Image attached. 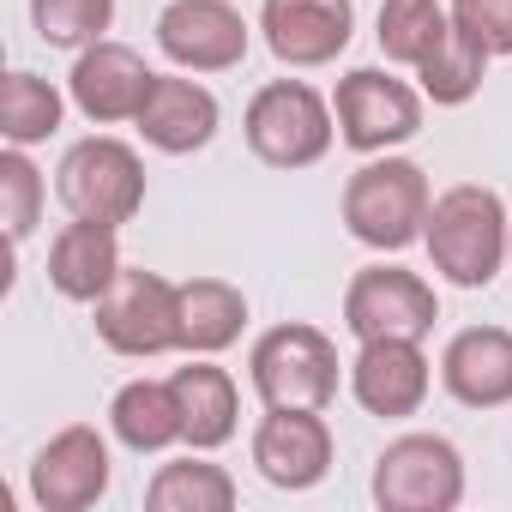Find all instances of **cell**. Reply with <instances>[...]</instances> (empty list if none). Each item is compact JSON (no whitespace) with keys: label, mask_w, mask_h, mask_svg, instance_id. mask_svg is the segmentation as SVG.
<instances>
[{"label":"cell","mask_w":512,"mask_h":512,"mask_svg":"<svg viewBox=\"0 0 512 512\" xmlns=\"http://www.w3.org/2000/svg\"><path fill=\"white\" fill-rule=\"evenodd\" d=\"M428 386H434V368H428V356H422L416 338H374V344H362L356 362H350V392H356V404H362L368 416H386V422L416 416V410L428 404Z\"/></svg>","instance_id":"15"},{"label":"cell","mask_w":512,"mask_h":512,"mask_svg":"<svg viewBox=\"0 0 512 512\" xmlns=\"http://www.w3.org/2000/svg\"><path fill=\"white\" fill-rule=\"evenodd\" d=\"M332 115H338V139L350 151L380 157V151L422 133V91H410L404 79H392L380 67H356V73L338 79Z\"/></svg>","instance_id":"8"},{"label":"cell","mask_w":512,"mask_h":512,"mask_svg":"<svg viewBox=\"0 0 512 512\" xmlns=\"http://www.w3.org/2000/svg\"><path fill=\"white\" fill-rule=\"evenodd\" d=\"M115 278H121V241H115V223L73 217V223L55 235V247H49V284H55V296L97 308V302L109 296Z\"/></svg>","instance_id":"18"},{"label":"cell","mask_w":512,"mask_h":512,"mask_svg":"<svg viewBox=\"0 0 512 512\" xmlns=\"http://www.w3.org/2000/svg\"><path fill=\"white\" fill-rule=\"evenodd\" d=\"M247 19L229 0H169L157 13V49L181 73H229L247 61Z\"/></svg>","instance_id":"10"},{"label":"cell","mask_w":512,"mask_h":512,"mask_svg":"<svg viewBox=\"0 0 512 512\" xmlns=\"http://www.w3.org/2000/svg\"><path fill=\"white\" fill-rule=\"evenodd\" d=\"M109 428L127 452H169L181 440V404L169 380H127L109 404Z\"/></svg>","instance_id":"21"},{"label":"cell","mask_w":512,"mask_h":512,"mask_svg":"<svg viewBox=\"0 0 512 512\" xmlns=\"http://www.w3.org/2000/svg\"><path fill=\"white\" fill-rule=\"evenodd\" d=\"M253 392L266 398V410H326L338 398V344L320 326H272L247 356Z\"/></svg>","instance_id":"4"},{"label":"cell","mask_w":512,"mask_h":512,"mask_svg":"<svg viewBox=\"0 0 512 512\" xmlns=\"http://www.w3.org/2000/svg\"><path fill=\"white\" fill-rule=\"evenodd\" d=\"M97 338L115 356H169L181 350V320H175V284L145 266H121L109 296L97 302Z\"/></svg>","instance_id":"7"},{"label":"cell","mask_w":512,"mask_h":512,"mask_svg":"<svg viewBox=\"0 0 512 512\" xmlns=\"http://www.w3.org/2000/svg\"><path fill=\"white\" fill-rule=\"evenodd\" d=\"M169 386H175V404H181V440H187L193 452H217V446H229V440H235L241 392H235V380H229L211 356H199V362L175 368V374H169Z\"/></svg>","instance_id":"19"},{"label":"cell","mask_w":512,"mask_h":512,"mask_svg":"<svg viewBox=\"0 0 512 512\" xmlns=\"http://www.w3.org/2000/svg\"><path fill=\"white\" fill-rule=\"evenodd\" d=\"M55 199L67 205V217H91V223H133L145 205V163L133 145L91 133L79 145H67L61 169H55Z\"/></svg>","instance_id":"5"},{"label":"cell","mask_w":512,"mask_h":512,"mask_svg":"<svg viewBox=\"0 0 512 512\" xmlns=\"http://www.w3.org/2000/svg\"><path fill=\"white\" fill-rule=\"evenodd\" d=\"M151 85H157V73L145 67V55L127 49V43H109V37L91 43V49H79L73 73H67V97H73V109H79L85 121H97V127L139 121Z\"/></svg>","instance_id":"11"},{"label":"cell","mask_w":512,"mask_h":512,"mask_svg":"<svg viewBox=\"0 0 512 512\" xmlns=\"http://www.w3.org/2000/svg\"><path fill=\"white\" fill-rule=\"evenodd\" d=\"M43 199H49L43 169L25 157V145H7V151H0V217H7L13 247L31 241V229H37V217H43Z\"/></svg>","instance_id":"27"},{"label":"cell","mask_w":512,"mask_h":512,"mask_svg":"<svg viewBox=\"0 0 512 512\" xmlns=\"http://www.w3.org/2000/svg\"><path fill=\"white\" fill-rule=\"evenodd\" d=\"M452 25L488 55H512V0H452Z\"/></svg>","instance_id":"28"},{"label":"cell","mask_w":512,"mask_h":512,"mask_svg":"<svg viewBox=\"0 0 512 512\" xmlns=\"http://www.w3.org/2000/svg\"><path fill=\"white\" fill-rule=\"evenodd\" d=\"M506 266H512V253H506Z\"/></svg>","instance_id":"29"},{"label":"cell","mask_w":512,"mask_h":512,"mask_svg":"<svg viewBox=\"0 0 512 512\" xmlns=\"http://www.w3.org/2000/svg\"><path fill=\"white\" fill-rule=\"evenodd\" d=\"M488 49L482 43H470L458 25L440 37V49L416 67V79H422V97L428 103H440V109H458V103H470L476 91H482V79H488Z\"/></svg>","instance_id":"24"},{"label":"cell","mask_w":512,"mask_h":512,"mask_svg":"<svg viewBox=\"0 0 512 512\" xmlns=\"http://www.w3.org/2000/svg\"><path fill=\"white\" fill-rule=\"evenodd\" d=\"M428 211H434V193H428L422 163H410V157L380 151L344 181V229L374 253H398V247L422 241Z\"/></svg>","instance_id":"2"},{"label":"cell","mask_w":512,"mask_h":512,"mask_svg":"<svg viewBox=\"0 0 512 512\" xmlns=\"http://www.w3.org/2000/svg\"><path fill=\"white\" fill-rule=\"evenodd\" d=\"M422 247L446 284L458 290H488L512 253V217H506V199L494 187H476V181H458L434 199L428 211V229H422Z\"/></svg>","instance_id":"1"},{"label":"cell","mask_w":512,"mask_h":512,"mask_svg":"<svg viewBox=\"0 0 512 512\" xmlns=\"http://www.w3.org/2000/svg\"><path fill=\"white\" fill-rule=\"evenodd\" d=\"M217 121H223V109H217V97H211L199 79L157 73V85H151V97H145V109H139L133 127L145 133L151 151H163V157H193V151H205V145L217 139Z\"/></svg>","instance_id":"16"},{"label":"cell","mask_w":512,"mask_h":512,"mask_svg":"<svg viewBox=\"0 0 512 512\" xmlns=\"http://www.w3.org/2000/svg\"><path fill=\"white\" fill-rule=\"evenodd\" d=\"M440 320V302H434V284L422 272H404V266H362L344 290V326L356 344H374V338H428Z\"/></svg>","instance_id":"9"},{"label":"cell","mask_w":512,"mask_h":512,"mask_svg":"<svg viewBox=\"0 0 512 512\" xmlns=\"http://www.w3.org/2000/svg\"><path fill=\"white\" fill-rule=\"evenodd\" d=\"M440 386L464 410L512 404V332L506 326H464L440 356Z\"/></svg>","instance_id":"17"},{"label":"cell","mask_w":512,"mask_h":512,"mask_svg":"<svg viewBox=\"0 0 512 512\" xmlns=\"http://www.w3.org/2000/svg\"><path fill=\"white\" fill-rule=\"evenodd\" d=\"M31 25L49 49H91L115 25V0H31Z\"/></svg>","instance_id":"26"},{"label":"cell","mask_w":512,"mask_h":512,"mask_svg":"<svg viewBox=\"0 0 512 512\" xmlns=\"http://www.w3.org/2000/svg\"><path fill=\"white\" fill-rule=\"evenodd\" d=\"M61 115H67V103L49 79L7 73V85H0V133H7V145H43L61 127Z\"/></svg>","instance_id":"25"},{"label":"cell","mask_w":512,"mask_h":512,"mask_svg":"<svg viewBox=\"0 0 512 512\" xmlns=\"http://www.w3.org/2000/svg\"><path fill=\"white\" fill-rule=\"evenodd\" d=\"M253 464L260 476L284 494L320 488L332 470V428L320 410H266V422L253 428Z\"/></svg>","instance_id":"14"},{"label":"cell","mask_w":512,"mask_h":512,"mask_svg":"<svg viewBox=\"0 0 512 512\" xmlns=\"http://www.w3.org/2000/svg\"><path fill=\"white\" fill-rule=\"evenodd\" d=\"M260 31L284 67H332L356 37V0H266Z\"/></svg>","instance_id":"13"},{"label":"cell","mask_w":512,"mask_h":512,"mask_svg":"<svg viewBox=\"0 0 512 512\" xmlns=\"http://www.w3.org/2000/svg\"><path fill=\"white\" fill-rule=\"evenodd\" d=\"M109 494V440L91 422L61 428L31 458V500L43 512H85Z\"/></svg>","instance_id":"12"},{"label":"cell","mask_w":512,"mask_h":512,"mask_svg":"<svg viewBox=\"0 0 512 512\" xmlns=\"http://www.w3.org/2000/svg\"><path fill=\"white\" fill-rule=\"evenodd\" d=\"M452 31V13L440 7V0H380V55L398 61V67H422L440 37Z\"/></svg>","instance_id":"23"},{"label":"cell","mask_w":512,"mask_h":512,"mask_svg":"<svg viewBox=\"0 0 512 512\" xmlns=\"http://www.w3.org/2000/svg\"><path fill=\"white\" fill-rule=\"evenodd\" d=\"M175 320H181V350L187 356H217L241 338L247 296L229 278H187V284H175Z\"/></svg>","instance_id":"20"},{"label":"cell","mask_w":512,"mask_h":512,"mask_svg":"<svg viewBox=\"0 0 512 512\" xmlns=\"http://www.w3.org/2000/svg\"><path fill=\"white\" fill-rule=\"evenodd\" d=\"M368 488L386 512H452L464 500V452L446 434H398Z\"/></svg>","instance_id":"6"},{"label":"cell","mask_w":512,"mask_h":512,"mask_svg":"<svg viewBox=\"0 0 512 512\" xmlns=\"http://www.w3.org/2000/svg\"><path fill=\"white\" fill-rule=\"evenodd\" d=\"M241 133H247V151L272 169H314L332 151L338 115L308 79H272V85L253 91Z\"/></svg>","instance_id":"3"},{"label":"cell","mask_w":512,"mask_h":512,"mask_svg":"<svg viewBox=\"0 0 512 512\" xmlns=\"http://www.w3.org/2000/svg\"><path fill=\"white\" fill-rule=\"evenodd\" d=\"M145 506L151 512H229L235 506V476L211 458H175L151 476Z\"/></svg>","instance_id":"22"}]
</instances>
